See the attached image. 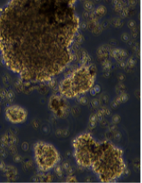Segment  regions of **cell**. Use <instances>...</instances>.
Segmentation results:
<instances>
[{"instance_id": "6da1fadb", "label": "cell", "mask_w": 142, "mask_h": 183, "mask_svg": "<svg viewBox=\"0 0 142 183\" xmlns=\"http://www.w3.org/2000/svg\"><path fill=\"white\" fill-rule=\"evenodd\" d=\"M77 0H10L0 12V55L23 80L46 82L72 60Z\"/></svg>"}, {"instance_id": "7a4b0ae2", "label": "cell", "mask_w": 142, "mask_h": 183, "mask_svg": "<svg viewBox=\"0 0 142 183\" xmlns=\"http://www.w3.org/2000/svg\"><path fill=\"white\" fill-rule=\"evenodd\" d=\"M91 167L102 182L115 181L125 170L122 150L109 141H102Z\"/></svg>"}, {"instance_id": "3957f363", "label": "cell", "mask_w": 142, "mask_h": 183, "mask_svg": "<svg viewBox=\"0 0 142 183\" xmlns=\"http://www.w3.org/2000/svg\"><path fill=\"white\" fill-rule=\"evenodd\" d=\"M95 79L96 73L90 67L81 66L60 82L59 91L64 97L73 99L90 90Z\"/></svg>"}, {"instance_id": "277c9868", "label": "cell", "mask_w": 142, "mask_h": 183, "mask_svg": "<svg viewBox=\"0 0 142 183\" xmlns=\"http://www.w3.org/2000/svg\"><path fill=\"white\" fill-rule=\"evenodd\" d=\"M100 142L95 140L89 133L77 136L73 140V146L76 163L82 167H91L99 150Z\"/></svg>"}, {"instance_id": "5b68a950", "label": "cell", "mask_w": 142, "mask_h": 183, "mask_svg": "<svg viewBox=\"0 0 142 183\" xmlns=\"http://www.w3.org/2000/svg\"><path fill=\"white\" fill-rule=\"evenodd\" d=\"M34 156L38 169L42 172H48L60 161L58 150L52 144L39 141L34 146Z\"/></svg>"}, {"instance_id": "8992f818", "label": "cell", "mask_w": 142, "mask_h": 183, "mask_svg": "<svg viewBox=\"0 0 142 183\" xmlns=\"http://www.w3.org/2000/svg\"><path fill=\"white\" fill-rule=\"evenodd\" d=\"M6 116L11 123L20 124L27 119L28 113L25 108L19 105H11L6 111Z\"/></svg>"}]
</instances>
